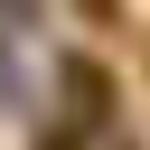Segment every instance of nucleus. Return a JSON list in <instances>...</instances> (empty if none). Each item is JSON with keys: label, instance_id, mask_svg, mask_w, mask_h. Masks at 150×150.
Instances as JSON below:
<instances>
[{"label": "nucleus", "instance_id": "f257e3e1", "mask_svg": "<svg viewBox=\"0 0 150 150\" xmlns=\"http://www.w3.org/2000/svg\"><path fill=\"white\" fill-rule=\"evenodd\" d=\"M66 112H75V122H103V112H112L103 66H66Z\"/></svg>", "mask_w": 150, "mask_h": 150}, {"label": "nucleus", "instance_id": "f03ea898", "mask_svg": "<svg viewBox=\"0 0 150 150\" xmlns=\"http://www.w3.org/2000/svg\"><path fill=\"white\" fill-rule=\"evenodd\" d=\"M0 19H9V28H19V19H38V0H0Z\"/></svg>", "mask_w": 150, "mask_h": 150}]
</instances>
